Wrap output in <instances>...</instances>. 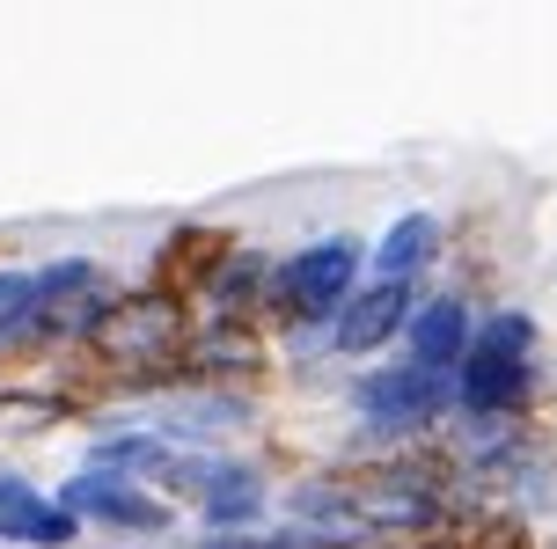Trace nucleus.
<instances>
[{"label":"nucleus","instance_id":"nucleus-1","mask_svg":"<svg viewBox=\"0 0 557 549\" xmlns=\"http://www.w3.org/2000/svg\"><path fill=\"white\" fill-rule=\"evenodd\" d=\"M191 301L169 286H139V294H111V308L88 323V352L111 374H125V388H154L184 374V345H191Z\"/></svg>","mask_w":557,"mask_h":549},{"label":"nucleus","instance_id":"nucleus-2","mask_svg":"<svg viewBox=\"0 0 557 549\" xmlns=\"http://www.w3.org/2000/svg\"><path fill=\"white\" fill-rule=\"evenodd\" d=\"M360 264H367V242H352V235H331V242L278 257L272 286H264V315H278L286 329H331L337 308L360 286Z\"/></svg>","mask_w":557,"mask_h":549},{"label":"nucleus","instance_id":"nucleus-3","mask_svg":"<svg viewBox=\"0 0 557 549\" xmlns=\"http://www.w3.org/2000/svg\"><path fill=\"white\" fill-rule=\"evenodd\" d=\"M352 417H360L374 439H418L447 425L455 417V382L447 374H425L411 359H396V366H367L360 382H352Z\"/></svg>","mask_w":557,"mask_h":549},{"label":"nucleus","instance_id":"nucleus-4","mask_svg":"<svg viewBox=\"0 0 557 549\" xmlns=\"http://www.w3.org/2000/svg\"><path fill=\"white\" fill-rule=\"evenodd\" d=\"M59 513H74V521H96V527H125V535H169V521H176V506H169L162 491H147V484H125V476H96V469H82V476H66L52 491Z\"/></svg>","mask_w":557,"mask_h":549},{"label":"nucleus","instance_id":"nucleus-5","mask_svg":"<svg viewBox=\"0 0 557 549\" xmlns=\"http://www.w3.org/2000/svg\"><path fill=\"white\" fill-rule=\"evenodd\" d=\"M411 308H418L411 278H360V286H352V301L337 308V323L323 329V337H331L337 359H374L389 337H404Z\"/></svg>","mask_w":557,"mask_h":549},{"label":"nucleus","instance_id":"nucleus-6","mask_svg":"<svg viewBox=\"0 0 557 549\" xmlns=\"http://www.w3.org/2000/svg\"><path fill=\"white\" fill-rule=\"evenodd\" d=\"M529 388H535V359L470 345L455 366V417H521Z\"/></svg>","mask_w":557,"mask_h":549},{"label":"nucleus","instance_id":"nucleus-7","mask_svg":"<svg viewBox=\"0 0 557 549\" xmlns=\"http://www.w3.org/2000/svg\"><path fill=\"white\" fill-rule=\"evenodd\" d=\"M470 323L476 315H470L462 294H418L411 323H404V359L455 382V366H462V352H470Z\"/></svg>","mask_w":557,"mask_h":549},{"label":"nucleus","instance_id":"nucleus-8","mask_svg":"<svg viewBox=\"0 0 557 549\" xmlns=\"http://www.w3.org/2000/svg\"><path fill=\"white\" fill-rule=\"evenodd\" d=\"M264 286H272V257L227 242L221 257H213V272L198 278L191 294H198V308H206V323H250L257 308H264Z\"/></svg>","mask_w":557,"mask_h":549},{"label":"nucleus","instance_id":"nucleus-9","mask_svg":"<svg viewBox=\"0 0 557 549\" xmlns=\"http://www.w3.org/2000/svg\"><path fill=\"white\" fill-rule=\"evenodd\" d=\"M264 366V337L250 323H191L184 345V382L191 388H235Z\"/></svg>","mask_w":557,"mask_h":549},{"label":"nucleus","instance_id":"nucleus-10","mask_svg":"<svg viewBox=\"0 0 557 549\" xmlns=\"http://www.w3.org/2000/svg\"><path fill=\"white\" fill-rule=\"evenodd\" d=\"M264 506H272V484H264V469H250V462H221L213 491L198 498V521L213 527V535H250V527L264 521Z\"/></svg>","mask_w":557,"mask_h":549},{"label":"nucleus","instance_id":"nucleus-11","mask_svg":"<svg viewBox=\"0 0 557 549\" xmlns=\"http://www.w3.org/2000/svg\"><path fill=\"white\" fill-rule=\"evenodd\" d=\"M441 235H447V227L433 213H404L382 242L367 249V264H374V278H411V286H418V272L441 257Z\"/></svg>","mask_w":557,"mask_h":549},{"label":"nucleus","instance_id":"nucleus-12","mask_svg":"<svg viewBox=\"0 0 557 549\" xmlns=\"http://www.w3.org/2000/svg\"><path fill=\"white\" fill-rule=\"evenodd\" d=\"M169 462V439L154 425H133V433H103L88 447V469L96 476H125V484H147L154 469Z\"/></svg>","mask_w":557,"mask_h":549},{"label":"nucleus","instance_id":"nucleus-13","mask_svg":"<svg viewBox=\"0 0 557 549\" xmlns=\"http://www.w3.org/2000/svg\"><path fill=\"white\" fill-rule=\"evenodd\" d=\"M0 542L66 549V542H82V521H74V513H59L52 498H37V506H23V513H0Z\"/></svg>","mask_w":557,"mask_h":549},{"label":"nucleus","instance_id":"nucleus-14","mask_svg":"<svg viewBox=\"0 0 557 549\" xmlns=\"http://www.w3.org/2000/svg\"><path fill=\"white\" fill-rule=\"evenodd\" d=\"M37 484H29V476H8V469H0V513H23V506H37Z\"/></svg>","mask_w":557,"mask_h":549},{"label":"nucleus","instance_id":"nucleus-15","mask_svg":"<svg viewBox=\"0 0 557 549\" xmlns=\"http://www.w3.org/2000/svg\"><path fill=\"white\" fill-rule=\"evenodd\" d=\"M23 286H29V272H0V308L15 301V294H23Z\"/></svg>","mask_w":557,"mask_h":549}]
</instances>
